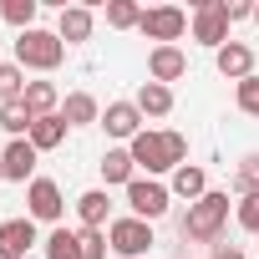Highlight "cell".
<instances>
[{"label":"cell","instance_id":"cell-1","mask_svg":"<svg viewBox=\"0 0 259 259\" xmlns=\"http://www.w3.org/2000/svg\"><path fill=\"white\" fill-rule=\"evenodd\" d=\"M127 153H133V163L138 168H148V178L153 173H178L183 168V158H188V138L183 133H143L127 143Z\"/></svg>","mask_w":259,"mask_h":259},{"label":"cell","instance_id":"cell-2","mask_svg":"<svg viewBox=\"0 0 259 259\" xmlns=\"http://www.w3.org/2000/svg\"><path fill=\"white\" fill-rule=\"evenodd\" d=\"M224 224H229V193H213L208 188L198 203H188L178 234H183V244H213L224 234Z\"/></svg>","mask_w":259,"mask_h":259},{"label":"cell","instance_id":"cell-3","mask_svg":"<svg viewBox=\"0 0 259 259\" xmlns=\"http://www.w3.org/2000/svg\"><path fill=\"white\" fill-rule=\"evenodd\" d=\"M66 61V41L56 36V31H41V26H31V31H21V41H16V66L26 71H56Z\"/></svg>","mask_w":259,"mask_h":259},{"label":"cell","instance_id":"cell-4","mask_svg":"<svg viewBox=\"0 0 259 259\" xmlns=\"http://www.w3.org/2000/svg\"><path fill=\"white\" fill-rule=\"evenodd\" d=\"M107 244H112V254H122V259H143L148 249H153V224L148 219H112L107 224Z\"/></svg>","mask_w":259,"mask_h":259},{"label":"cell","instance_id":"cell-5","mask_svg":"<svg viewBox=\"0 0 259 259\" xmlns=\"http://www.w3.org/2000/svg\"><path fill=\"white\" fill-rule=\"evenodd\" d=\"M127 208H133V219H163L173 208V188H163L158 178H133L127 183Z\"/></svg>","mask_w":259,"mask_h":259},{"label":"cell","instance_id":"cell-6","mask_svg":"<svg viewBox=\"0 0 259 259\" xmlns=\"http://www.w3.org/2000/svg\"><path fill=\"white\" fill-rule=\"evenodd\" d=\"M148 41H158V46H173L183 31H188V11H178V6H153V11H143V26H138Z\"/></svg>","mask_w":259,"mask_h":259},{"label":"cell","instance_id":"cell-7","mask_svg":"<svg viewBox=\"0 0 259 259\" xmlns=\"http://www.w3.org/2000/svg\"><path fill=\"white\" fill-rule=\"evenodd\" d=\"M193 41L203 46H229V16H224V0H198L193 6Z\"/></svg>","mask_w":259,"mask_h":259},{"label":"cell","instance_id":"cell-8","mask_svg":"<svg viewBox=\"0 0 259 259\" xmlns=\"http://www.w3.org/2000/svg\"><path fill=\"white\" fill-rule=\"evenodd\" d=\"M26 203H31V219H36V224H56V219L66 213V198H61L56 178H36V183L26 188Z\"/></svg>","mask_w":259,"mask_h":259},{"label":"cell","instance_id":"cell-9","mask_svg":"<svg viewBox=\"0 0 259 259\" xmlns=\"http://www.w3.org/2000/svg\"><path fill=\"white\" fill-rule=\"evenodd\" d=\"M36 148H31V138H11V148L0 153V168H6V178L11 183H36Z\"/></svg>","mask_w":259,"mask_h":259},{"label":"cell","instance_id":"cell-10","mask_svg":"<svg viewBox=\"0 0 259 259\" xmlns=\"http://www.w3.org/2000/svg\"><path fill=\"white\" fill-rule=\"evenodd\" d=\"M36 244V219H6L0 224V259H26Z\"/></svg>","mask_w":259,"mask_h":259},{"label":"cell","instance_id":"cell-11","mask_svg":"<svg viewBox=\"0 0 259 259\" xmlns=\"http://www.w3.org/2000/svg\"><path fill=\"white\" fill-rule=\"evenodd\" d=\"M102 127H107V138L133 143V138L143 133V112H138V102H107V112H102Z\"/></svg>","mask_w":259,"mask_h":259},{"label":"cell","instance_id":"cell-12","mask_svg":"<svg viewBox=\"0 0 259 259\" xmlns=\"http://www.w3.org/2000/svg\"><path fill=\"white\" fill-rule=\"evenodd\" d=\"M213 66H219V76L244 81V76H254V51H249L244 41H229V46H219V51H213Z\"/></svg>","mask_w":259,"mask_h":259},{"label":"cell","instance_id":"cell-13","mask_svg":"<svg viewBox=\"0 0 259 259\" xmlns=\"http://www.w3.org/2000/svg\"><path fill=\"white\" fill-rule=\"evenodd\" d=\"M183 71H188V56H183L178 46H153V51H148V81H163V87H168V81H178Z\"/></svg>","mask_w":259,"mask_h":259},{"label":"cell","instance_id":"cell-14","mask_svg":"<svg viewBox=\"0 0 259 259\" xmlns=\"http://www.w3.org/2000/svg\"><path fill=\"white\" fill-rule=\"evenodd\" d=\"M92 11L87 6H61V16H56V36L66 41V46H81V41H92Z\"/></svg>","mask_w":259,"mask_h":259},{"label":"cell","instance_id":"cell-15","mask_svg":"<svg viewBox=\"0 0 259 259\" xmlns=\"http://www.w3.org/2000/svg\"><path fill=\"white\" fill-rule=\"evenodd\" d=\"M61 117H66V127H92V122H102V107L92 92H71L61 102Z\"/></svg>","mask_w":259,"mask_h":259},{"label":"cell","instance_id":"cell-16","mask_svg":"<svg viewBox=\"0 0 259 259\" xmlns=\"http://www.w3.org/2000/svg\"><path fill=\"white\" fill-rule=\"evenodd\" d=\"M61 143H66V117H61V112L36 117V127H31V148H36V153H51V148H61Z\"/></svg>","mask_w":259,"mask_h":259},{"label":"cell","instance_id":"cell-17","mask_svg":"<svg viewBox=\"0 0 259 259\" xmlns=\"http://www.w3.org/2000/svg\"><path fill=\"white\" fill-rule=\"evenodd\" d=\"M102 178H107V188H112V183H122V188H127V183L138 178L133 153H127V148H107V153H102Z\"/></svg>","mask_w":259,"mask_h":259},{"label":"cell","instance_id":"cell-18","mask_svg":"<svg viewBox=\"0 0 259 259\" xmlns=\"http://www.w3.org/2000/svg\"><path fill=\"white\" fill-rule=\"evenodd\" d=\"M138 112H143V117H168V112H173V87L143 81V87H138Z\"/></svg>","mask_w":259,"mask_h":259},{"label":"cell","instance_id":"cell-19","mask_svg":"<svg viewBox=\"0 0 259 259\" xmlns=\"http://www.w3.org/2000/svg\"><path fill=\"white\" fill-rule=\"evenodd\" d=\"M107 208H112L107 193H102V188H87V193L76 198V219H81V229H102V224H112Z\"/></svg>","mask_w":259,"mask_h":259},{"label":"cell","instance_id":"cell-20","mask_svg":"<svg viewBox=\"0 0 259 259\" xmlns=\"http://www.w3.org/2000/svg\"><path fill=\"white\" fill-rule=\"evenodd\" d=\"M36 117H51V112H61V92L51 87V81H26V97H21Z\"/></svg>","mask_w":259,"mask_h":259},{"label":"cell","instance_id":"cell-21","mask_svg":"<svg viewBox=\"0 0 259 259\" xmlns=\"http://www.w3.org/2000/svg\"><path fill=\"white\" fill-rule=\"evenodd\" d=\"M173 193H178V198H188V203H198V198L208 193V173H203V168H193V163H183V168L173 173Z\"/></svg>","mask_w":259,"mask_h":259},{"label":"cell","instance_id":"cell-22","mask_svg":"<svg viewBox=\"0 0 259 259\" xmlns=\"http://www.w3.org/2000/svg\"><path fill=\"white\" fill-rule=\"evenodd\" d=\"M0 127H6L11 138H31V127H36V112L26 102H6L0 107Z\"/></svg>","mask_w":259,"mask_h":259},{"label":"cell","instance_id":"cell-23","mask_svg":"<svg viewBox=\"0 0 259 259\" xmlns=\"http://www.w3.org/2000/svg\"><path fill=\"white\" fill-rule=\"evenodd\" d=\"M107 26H112V31L143 26V6H138V0H107Z\"/></svg>","mask_w":259,"mask_h":259},{"label":"cell","instance_id":"cell-24","mask_svg":"<svg viewBox=\"0 0 259 259\" xmlns=\"http://www.w3.org/2000/svg\"><path fill=\"white\" fill-rule=\"evenodd\" d=\"M26 97V71L16 61H0V107L6 102H21Z\"/></svg>","mask_w":259,"mask_h":259},{"label":"cell","instance_id":"cell-25","mask_svg":"<svg viewBox=\"0 0 259 259\" xmlns=\"http://www.w3.org/2000/svg\"><path fill=\"white\" fill-rule=\"evenodd\" d=\"M46 259H81V244H76V229H56L46 239Z\"/></svg>","mask_w":259,"mask_h":259},{"label":"cell","instance_id":"cell-26","mask_svg":"<svg viewBox=\"0 0 259 259\" xmlns=\"http://www.w3.org/2000/svg\"><path fill=\"white\" fill-rule=\"evenodd\" d=\"M234 188L249 198V193H259V153H249V158H239V168H234Z\"/></svg>","mask_w":259,"mask_h":259},{"label":"cell","instance_id":"cell-27","mask_svg":"<svg viewBox=\"0 0 259 259\" xmlns=\"http://www.w3.org/2000/svg\"><path fill=\"white\" fill-rule=\"evenodd\" d=\"M36 11H41L36 0H6V6H0V16H6L11 26H21V31H31V26H36Z\"/></svg>","mask_w":259,"mask_h":259},{"label":"cell","instance_id":"cell-28","mask_svg":"<svg viewBox=\"0 0 259 259\" xmlns=\"http://www.w3.org/2000/svg\"><path fill=\"white\" fill-rule=\"evenodd\" d=\"M76 244H81V259H107V229H76Z\"/></svg>","mask_w":259,"mask_h":259},{"label":"cell","instance_id":"cell-29","mask_svg":"<svg viewBox=\"0 0 259 259\" xmlns=\"http://www.w3.org/2000/svg\"><path fill=\"white\" fill-rule=\"evenodd\" d=\"M234 102H239L244 117H259V76H244V81L234 87Z\"/></svg>","mask_w":259,"mask_h":259},{"label":"cell","instance_id":"cell-30","mask_svg":"<svg viewBox=\"0 0 259 259\" xmlns=\"http://www.w3.org/2000/svg\"><path fill=\"white\" fill-rule=\"evenodd\" d=\"M234 219H239V229H244V234H259V193L239 198V203H234Z\"/></svg>","mask_w":259,"mask_h":259},{"label":"cell","instance_id":"cell-31","mask_svg":"<svg viewBox=\"0 0 259 259\" xmlns=\"http://www.w3.org/2000/svg\"><path fill=\"white\" fill-rule=\"evenodd\" d=\"M224 16H229V26H234V21H249L254 6H249V0H224Z\"/></svg>","mask_w":259,"mask_h":259},{"label":"cell","instance_id":"cell-32","mask_svg":"<svg viewBox=\"0 0 259 259\" xmlns=\"http://www.w3.org/2000/svg\"><path fill=\"white\" fill-rule=\"evenodd\" d=\"M213 259H244V249H234V244H219V249H213Z\"/></svg>","mask_w":259,"mask_h":259},{"label":"cell","instance_id":"cell-33","mask_svg":"<svg viewBox=\"0 0 259 259\" xmlns=\"http://www.w3.org/2000/svg\"><path fill=\"white\" fill-rule=\"evenodd\" d=\"M254 26H259V6H254Z\"/></svg>","mask_w":259,"mask_h":259},{"label":"cell","instance_id":"cell-34","mask_svg":"<svg viewBox=\"0 0 259 259\" xmlns=\"http://www.w3.org/2000/svg\"><path fill=\"white\" fill-rule=\"evenodd\" d=\"M0 178H6V168H0Z\"/></svg>","mask_w":259,"mask_h":259}]
</instances>
